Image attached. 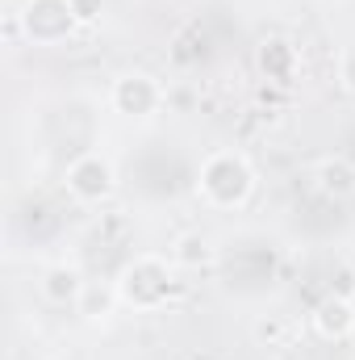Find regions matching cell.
Returning <instances> with one entry per match:
<instances>
[{"mask_svg": "<svg viewBox=\"0 0 355 360\" xmlns=\"http://www.w3.org/2000/svg\"><path fill=\"white\" fill-rule=\"evenodd\" d=\"M205 193L217 201V205H234V201H243L247 197V188H251V172H247V164L239 160V155H213L209 164H205Z\"/></svg>", "mask_w": 355, "mask_h": 360, "instance_id": "cell-1", "label": "cell"}, {"mask_svg": "<svg viewBox=\"0 0 355 360\" xmlns=\"http://www.w3.org/2000/svg\"><path fill=\"white\" fill-rule=\"evenodd\" d=\"M109 164L100 160V155H84V160H76L72 164V172H67V184H72V193L76 197H84V201H96V197H105L109 193Z\"/></svg>", "mask_w": 355, "mask_h": 360, "instance_id": "cell-2", "label": "cell"}, {"mask_svg": "<svg viewBox=\"0 0 355 360\" xmlns=\"http://www.w3.org/2000/svg\"><path fill=\"white\" fill-rule=\"evenodd\" d=\"M155 101H159V89L147 76H130L117 84V105L126 113H147V109H155Z\"/></svg>", "mask_w": 355, "mask_h": 360, "instance_id": "cell-3", "label": "cell"}, {"mask_svg": "<svg viewBox=\"0 0 355 360\" xmlns=\"http://www.w3.org/2000/svg\"><path fill=\"white\" fill-rule=\"evenodd\" d=\"M351 327H355V314L343 297L322 302V310H318V331H322V335H347Z\"/></svg>", "mask_w": 355, "mask_h": 360, "instance_id": "cell-4", "label": "cell"}, {"mask_svg": "<svg viewBox=\"0 0 355 360\" xmlns=\"http://www.w3.org/2000/svg\"><path fill=\"white\" fill-rule=\"evenodd\" d=\"M318 176H322V188H330V193H351L355 188V168L343 160H326Z\"/></svg>", "mask_w": 355, "mask_h": 360, "instance_id": "cell-5", "label": "cell"}, {"mask_svg": "<svg viewBox=\"0 0 355 360\" xmlns=\"http://www.w3.org/2000/svg\"><path fill=\"white\" fill-rule=\"evenodd\" d=\"M46 293L55 297V302H67V297H76L80 293V276L72 269H55L46 276Z\"/></svg>", "mask_w": 355, "mask_h": 360, "instance_id": "cell-6", "label": "cell"}, {"mask_svg": "<svg viewBox=\"0 0 355 360\" xmlns=\"http://www.w3.org/2000/svg\"><path fill=\"white\" fill-rule=\"evenodd\" d=\"M180 260H205V239H196V235H188V239H180Z\"/></svg>", "mask_w": 355, "mask_h": 360, "instance_id": "cell-7", "label": "cell"}, {"mask_svg": "<svg viewBox=\"0 0 355 360\" xmlns=\"http://www.w3.org/2000/svg\"><path fill=\"white\" fill-rule=\"evenodd\" d=\"M72 4V13L80 17V21H92L96 13H100V0H67Z\"/></svg>", "mask_w": 355, "mask_h": 360, "instance_id": "cell-8", "label": "cell"}, {"mask_svg": "<svg viewBox=\"0 0 355 360\" xmlns=\"http://www.w3.org/2000/svg\"><path fill=\"white\" fill-rule=\"evenodd\" d=\"M343 80L355 89V55H347V68H343Z\"/></svg>", "mask_w": 355, "mask_h": 360, "instance_id": "cell-9", "label": "cell"}]
</instances>
